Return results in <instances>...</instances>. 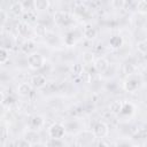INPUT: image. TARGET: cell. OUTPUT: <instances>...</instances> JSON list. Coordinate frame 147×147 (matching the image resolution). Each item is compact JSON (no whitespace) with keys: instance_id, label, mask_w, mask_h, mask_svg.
Segmentation results:
<instances>
[{"instance_id":"3957f363","label":"cell","mask_w":147,"mask_h":147,"mask_svg":"<svg viewBox=\"0 0 147 147\" xmlns=\"http://www.w3.org/2000/svg\"><path fill=\"white\" fill-rule=\"evenodd\" d=\"M96 137L93 132V130H83L77 138V142L76 145L78 146H90L92 144H94Z\"/></svg>"},{"instance_id":"52a82bcc","label":"cell","mask_w":147,"mask_h":147,"mask_svg":"<svg viewBox=\"0 0 147 147\" xmlns=\"http://www.w3.org/2000/svg\"><path fill=\"white\" fill-rule=\"evenodd\" d=\"M44 124H45V119H44L41 116H39V115H33V116H31L30 119H29V122H28L29 129H30V130H34V131H37V130H39L40 127H42Z\"/></svg>"},{"instance_id":"4fadbf2b","label":"cell","mask_w":147,"mask_h":147,"mask_svg":"<svg viewBox=\"0 0 147 147\" xmlns=\"http://www.w3.org/2000/svg\"><path fill=\"white\" fill-rule=\"evenodd\" d=\"M17 31L21 37H26L30 33V26L26 22H20L17 25Z\"/></svg>"},{"instance_id":"277c9868","label":"cell","mask_w":147,"mask_h":147,"mask_svg":"<svg viewBox=\"0 0 147 147\" xmlns=\"http://www.w3.org/2000/svg\"><path fill=\"white\" fill-rule=\"evenodd\" d=\"M141 85V78L137 74H132L126 76L124 80V88L127 92H134L137 91Z\"/></svg>"},{"instance_id":"ffe728a7","label":"cell","mask_w":147,"mask_h":147,"mask_svg":"<svg viewBox=\"0 0 147 147\" xmlns=\"http://www.w3.org/2000/svg\"><path fill=\"white\" fill-rule=\"evenodd\" d=\"M137 51L141 54L147 53V40H140L137 42Z\"/></svg>"},{"instance_id":"2e32d148","label":"cell","mask_w":147,"mask_h":147,"mask_svg":"<svg viewBox=\"0 0 147 147\" xmlns=\"http://www.w3.org/2000/svg\"><path fill=\"white\" fill-rule=\"evenodd\" d=\"M134 110V107L132 103L130 102H123V107H122V110L118 115H131Z\"/></svg>"},{"instance_id":"ac0fdd59","label":"cell","mask_w":147,"mask_h":147,"mask_svg":"<svg viewBox=\"0 0 147 147\" xmlns=\"http://www.w3.org/2000/svg\"><path fill=\"white\" fill-rule=\"evenodd\" d=\"M137 10L140 14H147V0H139L137 3Z\"/></svg>"},{"instance_id":"8fae6325","label":"cell","mask_w":147,"mask_h":147,"mask_svg":"<svg viewBox=\"0 0 147 147\" xmlns=\"http://www.w3.org/2000/svg\"><path fill=\"white\" fill-rule=\"evenodd\" d=\"M32 88L33 86L29 83H21L18 86H17V93L22 96H28L31 94L32 92Z\"/></svg>"},{"instance_id":"e0dca14e","label":"cell","mask_w":147,"mask_h":147,"mask_svg":"<svg viewBox=\"0 0 147 147\" xmlns=\"http://www.w3.org/2000/svg\"><path fill=\"white\" fill-rule=\"evenodd\" d=\"M122 107H123V102L122 101H114V102H111L109 108H110V111L113 114L118 115L121 113V110H122Z\"/></svg>"},{"instance_id":"d6986e66","label":"cell","mask_w":147,"mask_h":147,"mask_svg":"<svg viewBox=\"0 0 147 147\" xmlns=\"http://www.w3.org/2000/svg\"><path fill=\"white\" fill-rule=\"evenodd\" d=\"M136 70H137V68H136V65L132 64V63H126V64H124V67H123V71H124V74H125L126 76L132 75V74H136Z\"/></svg>"},{"instance_id":"30bf717a","label":"cell","mask_w":147,"mask_h":147,"mask_svg":"<svg viewBox=\"0 0 147 147\" xmlns=\"http://www.w3.org/2000/svg\"><path fill=\"white\" fill-rule=\"evenodd\" d=\"M96 34H98L96 29L91 23H87V24L84 25V28H83V36H84V38H86L88 40H92V39H94L96 37Z\"/></svg>"},{"instance_id":"7c38bea8","label":"cell","mask_w":147,"mask_h":147,"mask_svg":"<svg viewBox=\"0 0 147 147\" xmlns=\"http://www.w3.org/2000/svg\"><path fill=\"white\" fill-rule=\"evenodd\" d=\"M33 7L37 11L47 10L49 7V0H33Z\"/></svg>"},{"instance_id":"7a4b0ae2","label":"cell","mask_w":147,"mask_h":147,"mask_svg":"<svg viewBox=\"0 0 147 147\" xmlns=\"http://www.w3.org/2000/svg\"><path fill=\"white\" fill-rule=\"evenodd\" d=\"M54 23L57 25V26H61V28H64V26H69L74 20L71 17V15L67 11H63V10H57L54 13Z\"/></svg>"},{"instance_id":"9c48e42d","label":"cell","mask_w":147,"mask_h":147,"mask_svg":"<svg viewBox=\"0 0 147 147\" xmlns=\"http://www.w3.org/2000/svg\"><path fill=\"white\" fill-rule=\"evenodd\" d=\"M46 84H47V79L41 74H36L31 78V85L33 86V88H42L46 86Z\"/></svg>"},{"instance_id":"d4e9b609","label":"cell","mask_w":147,"mask_h":147,"mask_svg":"<svg viewBox=\"0 0 147 147\" xmlns=\"http://www.w3.org/2000/svg\"><path fill=\"white\" fill-rule=\"evenodd\" d=\"M48 146H63L64 142L62 141V139H55V138H49V141L46 144Z\"/></svg>"},{"instance_id":"ba28073f","label":"cell","mask_w":147,"mask_h":147,"mask_svg":"<svg viewBox=\"0 0 147 147\" xmlns=\"http://www.w3.org/2000/svg\"><path fill=\"white\" fill-rule=\"evenodd\" d=\"M94 69L99 74H103L109 69V61L106 57H99L94 61Z\"/></svg>"},{"instance_id":"6da1fadb","label":"cell","mask_w":147,"mask_h":147,"mask_svg":"<svg viewBox=\"0 0 147 147\" xmlns=\"http://www.w3.org/2000/svg\"><path fill=\"white\" fill-rule=\"evenodd\" d=\"M26 63L29 65L30 69L32 70H39L45 65V57L37 52H32L30 54H28L26 57Z\"/></svg>"},{"instance_id":"603a6c76","label":"cell","mask_w":147,"mask_h":147,"mask_svg":"<svg viewBox=\"0 0 147 147\" xmlns=\"http://www.w3.org/2000/svg\"><path fill=\"white\" fill-rule=\"evenodd\" d=\"M83 71H84V69H83V65H82V64H79V63L72 64V67H71V72H72L74 75H80V74H83Z\"/></svg>"},{"instance_id":"8992f818","label":"cell","mask_w":147,"mask_h":147,"mask_svg":"<svg viewBox=\"0 0 147 147\" xmlns=\"http://www.w3.org/2000/svg\"><path fill=\"white\" fill-rule=\"evenodd\" d=\"M93 132L96 137V139H102L105 138L108 132H109V129H108V125L105 123V122H98L94 126H93Z\"/></svg>"},{"instance_id":"5b68a950","label":"cell","mask_w":147,"mask_h":147,"mask_svg":"<svg viewBox=\"0 0 147 147\" xmlns=\"http://www.w3.org/2000/svg\"><path fill=\"white\" fill-rule=\"evenodd\" d=\"M47 132H48L49 138L62 139L64 137V134L67 133V129H65L64 124H62V123H54L48 127Z\"/></svg>"},{"instance_id":"484cf974","label":"cell","mask_w":147,"mask_h":147,"mask_svg":"<svg viewBox=\"0 0 147 147\" xmlns=\"http://www.w3.org/2000/svg\"><path fill=\"white\" fill-rule=\"evenodd\" d=\"M125 6V0H113V7L116 9H122Z\"/></svg>"},{"instance_id":"7402d4cb","label":"cell","mask_w":147,"mask_h":147,"mask_svg":"<svg viewBox=\"0 0 147 147\" xmlns=\"http://www.w3.org/2000/svg\"><path fill=\"white\" fill-rule=\"evenodd\" d=\"M8 51L5 48V47H1L0 49V63L1 64H5L7 61H8Z\"/></svg>"},{"instance_id":"5bb4252c","label":"cell","mask_w":147,"mask_h":147,"mask_svg":"<svg viewBox=\"0 0 147 147\" xmlns=\"http://www.w3.org/2000/svg\"><path fill=\"white\" fill-rule=\"evenodd\" d=\"M22 11H23V6H22V3H20V2H15V3H13V5L10 6V8H9V13L13 14L14 16H18V15H21Z\"/></svg>"},{"instance_id":"9a60e30c","label":"cell","mask_w":147,"mask_h":147,"mask_svg":"<svg viewBox=\"0 0 147 147\" xmlns=\"http://www.w3.org/2000/svg\"><path fill=\"white\" fill-rule=\"evenodd\" d=\"M109 45L113 48H119L123 45V38L121 36H113L109 39Z\"/></svg>"},{"instance_id":"4316f807","label":"cell","mask_w":147,"mask_h":147,"mask_svg":"<svg viewBox=\"0 0 147 147\" xmlns=\"http://www.w3.org/2000/svg\"><path fill=\"white\" fill-rule=\"evenodd\" d=\"M7 17H8L7 13L2 9V10H1V25H2V26H3V25H5V23L7 22Z\"/></svg>"},{"instance_id":"44dd1931","label":"cell","mask_w":147,"mask_h":147,"mask_svg":"<svg viewBox=\"0 0 147 147\" xmlns=\"http://www.w3.org/2000/svg\"><path fill=\"white\" fill-rule=\"evenodd\" d=\"M23 51H24V53H28V54L34 52V42L28 40V41L23 45Z\"/></svg>"},{"instance_id":"cb8c5ba5","label":"cell","mask_w":147,"mask_h":147,"mask_svg":"<svg viewBox=\"0 0 147 147\" xmlns=\"http://www.w3.org/2000/svg\"><path fill=\"white\" fill-rule=\"evenodd\" d=\"M83 61L85 63H92L94 61V56H93V53L92 52H85L83 54Z\"/></svg>"}]
</instances>
